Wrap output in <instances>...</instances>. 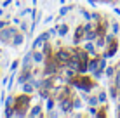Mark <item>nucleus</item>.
<instances>
[{
    "mask_svg": "<svg viewBox=\"0 0 120 118\" xmlns=\"http://www.w3.org/2000/svg\"><path fill=\"white\" fill-rule=\"evenodd\" d=\"M30 94H24L23 92V96H19V97H16V101H14V116H18V118H23V116H26V109H28V104H30Z\"/></svg>",
    "mask_w": 120,
    "mask_h": 118,
    "instance_id": "1",
    "label": "nucleus"
},
{
    "mask_svg": "<svg viewBox=\"0 0 120 118\" xmlns=\"http://www.w3.org/2000/svg\"><path fill=\"white\" fill-rule=\"evenodd\" d=\"M68 83L71 85V87H75L78 89L80 92H90L92 90V87H94V83H92V80H89V78H71V80H68Z\"/></svg>",
    "mask_w": 120,
    "mask_h": 118,
    "instance_id": "2",
    "label": "nucleus"
},
{
    "mask_svg": "<svg viewBox=\"0 0 120 118\" xmlns=\"http://www.w3.org/2000/svg\"><path fill=\"white\" fill-rule=\"evenodd\" d=\"M71 56H73V50H71V49H57V50L54 52V59L59 63L61 68L66 66V63L71 59Z\"/></svg>",
    "mask_w": 120,
    "mask_h": 118,
    "instance_id": "3",
    "label": "nucleus"
},
{
    "mask_svg": "<svg viewBox=\"0 0 120 118\" xmlns=\"http://www.w3.org/2000/svg\"><path fill=\"white\" fill-rule=\"evenodd\" d=\"M59 109L63 115H70V113L73 111V96L66 94L59 99Z\"/></svg>",
    "mask_w": 120,
    "mask_h": 118,
    "instance_id": "4",
    "label": "nucleus"
},
{
    "mask_svg": "<svg viewBox=\"0 0 120 118\" xmlns=\"http://www.w3.org/2000/svg\"><path fill=\"white\" fill-rule=\"evenodd\" d=\"M16 33H18V30H16L14 26H7V28H4V30H0V42L7 43L9 40H12V36Z\"/></svg>",
    "mask_w": 120,
    "mask_h": 118,
    "instance_id": "5",
    "label": "nucleus"
},
{
    "mask_svg": "<svg viewBox=\"0 0 120 118\" xmlns=\"http://www.w3.org/2000/svg\"><path fill=\"white\" fill-rule=\"evenodd\" d=\"M84 36H85V30H84V26H77V30H75V36H73V45H80V42L84 40Z\"/></svg>",
    "mask_w": 120,
    "mask_h": 118,
    "instance_id": "6",
    "label": "nucleus"
},
{
    "mask_svg": "<svg viewBox=\"0 0 120 118\" xmlns=\"http://www.w3.org/2000/svg\"><path fill=\"white\" fill-rule=\"evenodd\" d=\"M21 64H23V70H33V66H31L33 64V54L31 52H26V54H24Z\"/></svg>",
    "mask_w": 120,
    "mask_h": 118,
    "instance_id": "7",
    "label": "nucleus"
},
{
    "mask_svg": "<svg viewBox=\"0 0 120 118\" xmlns=\"http://www.w3.org/2000/svg\"><path fill=\"white\" fill-rule=\"evenodd\" d=\"M31 54H33V63L35 64H40V63L45 61V54L42 52V49H33Z\"/></svg>",
    "mask_w": 120,
    "mask_h": 118,
    "instance_id": "8",
    "label": "nucleus"
},
{
    "mask_svg": "<svg viewBox=\"0 0 120 118\" xmlns=\"http://www.w3.org/2000/svg\"><path fill=\"white\" fill-rule=\"evenodd\" d=\"M117 49H118V43L117 42H111V43H108V50L105 52V54H103V57H113L115 54H117Z\"/></svg>",
    "mask_w": 120,
    "mask_h": 118,
    "instance_id": "9",
    "label": "nucleus"
},
{
    "mask_svg": "<svg viewBox=\"0 0 120 118\" xmlns=\"http://www.w3.org/2000/svg\"><path fill=\"white\" fill-rule=\"evenodd\" d=\"M24 35H26V33H23V31H18V33L12 36V47H19V45H23V42H24Z\"/></svg>",
    "mask_w": 120,
    "mask_h": 118,
    "instance_id": "10",
    "label": "nucleus"
},
{
    "mask_svg": "<svg viewBox=\"0 0 120 118\" xmlns=\"http://www.w3.org/2000/svg\"><path fill=\"white\" fill-rule=\"evenodd\" d=\"M66 35H68V24L66 23L57 24V36H59V38H64Z\"/></svg>",
    "mask_w": 120,
    "mask_h": 118,
    "instance_id": "11",
    "label": "nucleus"
},
{
    "mask_svg": "<svg viewBox=\"0 0 120 118\" xmlns=\"http://www.w3.org/2000/svg\"><path fill=\"white\" fill-rule=\"evenodd\" d=\"M84 49H85V50H87L89 52V56H96V43H94V42H85L84 43Z\"/></svg>",
    "mask_w": 120,
    "mask_h": 118,
    "instance_id": "12",
    "label": "nucleus"
},
{
    "mask_svg": "<svg viewBox=\"0 0 120 118\" xmlns=\"http://www.w3.org/2000/svg\"><path fill=\"white\" fill-rule=\"evenodd\" d=\"M99 36V33H98V30H90V31H87V33H85V36H84V40L85 42H94V40H96Z\"/></svg>",
    "mask_w": 120,
    "mask_h": 118,
    "instance_id": "13",
    "label": "nucleus"
},
{
    "mask_svg": "<svg viewBox=\"0 0 120 118\" xmlns=\"http://www.w3.org/2000/svg\"><path fill=\"white\" fill-rule=\"evenodd\" d=\"M28 116H31V118L42 116V106H33V108L30 109V113H28Z\"/></svg>",
    "mask_w": 120,
    "mask_h": 118,
    "instance_id": "14",
    "label": "nucleus"
},
{
    "mask_svg": "<svg viewBox=\"0 0 120 118\" xmlns=\"http://www.w3.org/2000/svg\"><path fill=\"white\" fill-rule=\"evenodd\" d=\"M21 89H23L24 94H33V92H35V87H33L31 82H24V83L21 85Z\"/></svg>",
    "mask_w": 120,
    "mask_h": 118,
    "instance_id": "15",
    "label": "nucleus"
},
{
    "mask_svg": "<svg viewBox=\"0 0 120 118\" xmlns=\"http://www.w3.org/2000/svg\"><path fill=\"white\" fill-rule=\"evenodd\" d=\"M108 94H110V97H111V99H115V101H117L118 99V87H117V85H110V90H108Z\"/></svg>",
    "mask_w": 120,
    "mask_h": 118,
    "instance_id": "16",
    "label": "nucleus"
},
{
    "mask_svg": "<svg viewBox=\"0 0 120 118\" xmlns=\"http://www.w3.org/2000/svg\"><path fill=\"white\" fill-rule=\"evenodd\" d=\"M14 101H16V97H12V96H7L5 97V109H14Z\"/></svg>",
    "mask_w": 120,
    "mask_h": 118,
    "instance_id": "17",
    "label": "nucleus"
},
{
    "mask_svg": "<svg viewBox=\"0 0 120 118\" xmlns=\"http://www.w3.org/2000/svg\"><path fill=\"white\" fill-rule=\"evenodd\" d=\"M94 42H96V47L98 49H103V47H106V40H105V35H99L96 40H94Z\"/></svg>",
    "mask_w": 120,
    "mask_h": 118,
    "instance_id": "18",
    "label": "nucleus"
},
{
    "mask_svg": "<svg viewBox=\"0 0 120 118\" xmlns=\"http://www.w3.org/2000/svg\"><path fill=\"white\" fill-rule=\"evenodd\" d=\"M105 73H106V76H108V78H115V73H117V66H106Z\"/></svg>",
    "mask_w": 120,
    "mask_h": 118,
    "instance_id": "19",
    "label": "nucleus"
},
{
    "mask_svg": "<svg viewBox=\"0 0 120 118\" xmlns=\"http://www.w3.org/2000/svg\"><path fill=\"white\" fill-rule=\"evenodd\" d=\"M63 70H64L63 73H64V78H66V82H68V80H71L73 76H75V73H77L75 70H70V68H63Z\"/></svg>",
    "mask_w": 120,
    "mask_h": 118,
    "instance_id": "20",
    "label": "nucleus"
},
{
    "mask_svg": "<svg viewBox=\"0 0 120 118\" xmlns=\"http://www.w3.org/2000/svg\"><path fill=\"white\" fill-rule=\"evenodd\" d=\"M33 11V7H23L21 11H19V18H26V16H30Z\"/></svg>",
    "mask_w": 120,
    "mask_h": 118,
    "instance_id": "21",
    "label": "nucleus"
},
{
    "mask_svg": "<svg viewBox=\"0 0 120 118\" xmlns=\"http://www.w3.org/2000/svg\"><path fill=\"white\" fill-rule=\"evenodd\" d=\"M42 45H44V40L40 38V36H37V38L33 40V43H31V49H40Z\"/></svg>",
    "mask_w": 120,
    "mask_h": 118,
    "instance_id": "22",
    "label": "nucleus"
},
{
    "mask_svg": "<svg viewBox=\"0 0 120 118\" xmlns=\"http://www.w3.org/2000/svg\"><path fill=\"white\" fill-rule=\"evenodd\" d=\"M98 99H99V103H101V104H105L106 101H108V94H106L105 90H101V92L98 94Z\"/></svg>",
    "mask_w": 120,
    "mask_h": 118,
    "instance_id": "23",
    "label": "nucleus"
},
{
    "mask_svg": "<svg viewBox=\"0 0 120 118\" xmlns=\"http://www.w3.org/2000/svg\"><path fill=\"white\" fill-rule=\"evenodd\" d=\"M19 31H23V33L28 35V31H30V26L26 24V21H21V23H19Z\"/></svg>",
    "mask_w": 120,
    "mask_h": 118,
    "instance_id": "24",
    "label": "nucleus"
},
{
    "mask_svg": "<svg viewBox=\"0 0 120 118\" xmlns=\"http://www.w3.org/2000/svg\"><path fill=\"white\" fill-rule=\"evenodd\" d=\"M87 103H89V106H98V104H99V99H98L96 96H89Z\"/></svg>",
    "mask_w": 120,
    "mask_h": 118,
    "instance_id": "25",
    "label": "nucleus"
},
{
    "mask_svg": "<svg viewBox=\"0 0 120 118\" xmlns=\"http://www.w3.org/2000/svg\"><path fill=\"white\" fill-rule=\"evenodd\" d=\"M71 9H73V7H70V5H64V4H63V7L59 9V16H66V14H68V12L71 11Z\"/></svg>",
    "mask_w": 120,
    "mask_h": 118,
    "instance_id": "26",
    "label": "nucleus"
},
{
    "mask_svg": "<svg viewBox=\"0 0 120 118\" xmlns=\"http://www.w3.org/2000/svg\"><path fill=\"white\" fill-rule=\"evenodd\" d=\"M82 108V97H75L73 99V109H80Z\"/></svg>",
    "mask_w": 120,
    "mask_h": 118,
    "instance_id": "27",
    "label": "nucleus"
},
{
    "mask_svg": "<svg viewBox=\"0 0 120 118\" xmlns=\"http://www.w3.org/2000/svg\"><path fill=\"white\" fill-rule=\"evenodd\" d=\"M52 108H54V96L47 97V104H45V109H49V111H51Z\"/></svg>",
    "mask_w": 120,
    "mask_h": 118,
    "instance_id": "28",
    "label": "nucleus"
},
{
    "mask_svg": "<svg viewBox=\"0 0 120 118\" xmlns=\"http://www.w3.org/2000/svg\"><path fill=\"white\" fill-rule=\"evenodd\" d=\"M118 31H120V24H118L117 21H113V23H111V33H113V35H117Z\"/></svg>",
    "mask_w": 120,
    "mask_h": 118,
    "instance_id": "29",
    "label": "nucleus"
},
{
    "mask_svg": "<svg viewBox=\"0 0 120 118\" xmlns=\"http://www.w3.org/2000/svg\"><path fill=\"white\" fill-rule=\"evenodd\" d=\"M80 14H82V18H84L85 21H90V12H89V11H85V9H80Z\"/></svg>",
    "mask_w": 120,
    "mask_h": 118,
    "instance_id": "30",
    "label": "nucleus"
},
{
    "mask_svg": "<svg viewBox=\"0 0 120 118\" xmlns=\"http://www.w3.org/2000/svg\"><path fill=\"white\" fill-rule=\"evenodd\" d=\"M47 31H49V35H51V38H52V40H54L56 36H57V26H54V28H49Z\"/></svg>",
    "mask_w": 120,
    "mask_h": 118,
    "instance_id": "31",
    "label": "nucleus"
},
{
    "mask_svg": "<svg viewBox=\"0 0 120 118\" xmlns=\"http://www.w3.org/2000/svg\"><path fill=\"white\" fill-rule=\"evenodd\" d=\"M103 73H105L103 70H96V71H92V76H94L96 80H101V78H103Z\"/></svg>",
    "mask_w": 120,
    "mask_h": 118,
    "instance_id": "32",
    "label": "nucleus"
},
{
    "mask_svg": "<svg viewBox=\"0 0 120 118\" xmlns=\"http://www.w3.org/2000/svg\"><path fill=\"white\" fill-rule=\"evenodd\" d=\"M89 115L90 116H98V106H89Z\"/></svg>",
    "mask_w": 120,
    "mask_h": 118,
    "instance_id": "33",
    "label": "nucleus"
},
{
    "mask_svg": "<svg viewBox=\"0 0 120 118\" xmlns=\"http://www.w3.org/2000/svg\"><path fill=\"white\" fill-rule=\"evenodd\" d=\"M19 64H21V61L14 59V61H12V64H11V71H16V70H18V66H19Z\"/></svg>",
    "mask_w": 120,
    "mask_h": 118,
    "instance_id": "34",
    "label": "nucleus"
},
{
    "mask_svg": "<svg viewBox=\"0 0 120 118\" xmlns=\"http://www.w3.org/2000/svg\"><path fill=\"white\" fill-rule=\"evenodd\" d=\"M90 19H92V21H99L101 18H99V14H98V12H92V14H90Z\"/></svg>",
    "mask_w": 120,
    "mask_h": 118,
    "instance_id": "35",
    "label": "nucleus"
},
{
    "mask_svg": "<svg viewBox=\"0 0 120 118\" xmlns=\"http://www.w3.org/2000/svg\"><path fill=\"white\" fill-rule=\"evenodd\" d=\"M7 24H9V23H7L5 19H0V30H4V28H7Z\"/></svg>",
    "mask_w": 120,
    "mask_h": 118,
    "instance_id": "36",
    "label": "nucleus"
},
{
    "mask_svg": "<svg viewBox=\"0 0 120 118\" xmlns=\"http://www.w3.org/2000/svg\"><path fill=\"white\" fill-rule=\"evenodd\" d=\"M11 4H12V0H4L2 7H4V9H5V7H9V5H11Z\"/></svg>",
    "mask_w": 120,
    "mask_h": 118,
    "instance_id": "37",
    "label": "nucleus"
},
{
    "mask_svg": "<svg viewBox=\"0 0 120 118\" xmlns=\"http://www.w3.org/2000/svg\"><path fill=\"white\" fill-rule=\"evenodd\" d=\"M0 83H2V85H5V87H7V83H9V76H4V78H2V82H0Z\"/></svg>",
    "mask_w": 120,
    "mask_h": 118,
    "instance_id": "38",
    "label": "nucleus"
},
{
    "mask_svg": "<svg viewBox=\"0 0 120 118\" xmlns=\"http://www.w3.org/2000/svg\"><path fill=\"white\" fill-rule=\"evenodd\" d=\"M51 21H52V16H47V18H45V19H44V23H45V24H49V23H51Z\"/></svg>",
    "mask_w": 120,
    "mask_h": 118,
    "instance_id": "39",
    "label": "nucleus"
},
{
    "mask_svg": "<svg viewBox=\"0 0 120 118\" xmlns=\"http://www.w3.org/2000/svg\"><path fill=\"white\" fill-rule=\"evenodd\" d=\"M12 23H14V24H19L21 21H19V18H12Z\"/></svg>",
    "mask_w": 120,
    "mask_h": 118,
    "instance_id": "40",
    "label": "nucleus"
},
{
    "mask_svg": "<svg viewBox=\"0 0 120 118\" xmlns=\"http://www.w3.org/2000/svg\"><path fill=\"white\" fill-rule=\"evenodd\" d=\"M4 14H5V9H4V7H0V18H2Z\"/></svg>",
    "mask_w": 120,
    "mask_h": 118,
    "instance_id": "41",
    "label": "nucleus"
},
{
    "mask_svg": "<svg viewBox=\"0 0 120 118\" xmlns=\"http://www.w3.org/2000/svg\"><path fill=\"white\" fill-rule=\"evenodd\" d=\"M87 2H89V4H90L92 7H96V0H87Z\"/></svg>",
    "mask_w": 120,
    "mask_h": 118,
    "instance_id": "42",
    "label": "nucleus"
},
{
    "mask_svg": "<svg viewBox=\"0 0 120 118\" xmlns=\"http://www.w3.org/2000/svg\"><path fill=\"white\" fill-rule=\"evenodd\" d=\"M113 12H115V14H117V16H120V9H115Z\"/></svg>",
    "mask_w": 120,
    "mask_h": 118,
    "instance_id": "43",
    "label": "nucleus"
},
{
    "mask_svg": "<svg viewBox=\"0 0 120 118\" xmlns=\"http://www.w3.org/2000/svg\"><path fill=\"white\" fill-rule=\"evenodd\" d=\"M37 4H38V0H33V5H37Z\"/></svg>",
    "mask_w": 120,
    "mask_h": 118,
    "instance_id": "44",
    "label": "nucleus"
},
{
    "mask_svg": "<svg viewBox=\"0 0 120 118\" xmlns=\"http://www.w3.org/2000/svg\"><path fill=\"white\" fill-rule=\"evenodd\" d=\"M59 2H61V4H66V2H68V0H59Z\"/></svg>",
    "mask_w": 120,
    "mask_h": 118,
    "instance_id": "45",
    "label": "nucleus"
},
{
    "mask_svg": "<svg viewBox=\"0 0 120 118\" xmlns=\"http://www.w3.org/2000/svg\"><path fill=\"white\" fill-rule=\"evenodd\" d=\"M106 2H115V0H106Z\"/></svg>",
    "mask_w": 120,
    "mask_h": 118,
    "instance_id": "46",
    "label": "nucleus"
}]
</instances>
